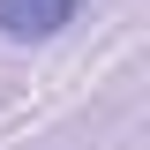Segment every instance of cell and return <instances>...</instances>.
Returning <instances> with one entry per match:
<instances>
[{
    "mask_svg": "<svg viewBox=\"0 0 150 150\" xmlns=\"http://www.w3.org/2000/svg\"><path fill=\"white\" fill-rule=\"evenodd\" d=\"M83 0H0V38H60Z\"/></svg>",
    "mask_w": 150,
    "mask_h": 150,
    "instance_id": "6da1fadb",
    "label": "cell"
}]
</instances>
